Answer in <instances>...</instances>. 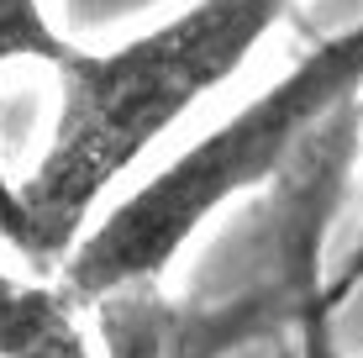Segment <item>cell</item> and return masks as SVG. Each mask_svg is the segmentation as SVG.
<instances>
[{"instance_id": "cell-5", "label": "cell", "mask_w": 363, "mask_h": 358, "mask_svg": "<svg viewBox=\"0 0 363 358\" xmlns=\"http://www.w3.org/2000/svg\"><path fill=\"white\" fill-rule=\"evenodd\" d=\"M11 58H43L53 69L74 58V43L58 37L43 16V0H0V64Z\"/></svg>"}, {"instance_id": "cell-7", "label": "cell", "mask_w": 363, "mask_h": 358, "mask_svg": "<svg viewBox=\"0 0 363 358\" xmlns=\"http://www.w3.org/2000/svg\"><path fill=\"white\" fill-rule=\"evenodd\" d=\"M358 290H363V242H358L353 253H347V264H342V269H337V274L327 279V306L337 311V306H342L347 295H358Z\"/></svg>"}, {"instance_id": "cell-6", "label": "cell", "mask_w": 363, "mask_h": 358, "mask_svg": "<svg viewBox=\"0 0 363 358\" xmlns=\"http://www.w3.org/2000/svg\"><path fill=\"white\" fill-rule=\"evenodd\" d=\"M300 342H306V358H332V306H327V295L306 311V322H300Z\"/></svg>"}, {"instance_id": "cell-3", "label": "cell", "mask_w": 363, "mask_h": 358, "mask_svg": "<svg viewBox=\"0 0 363 358\" xmlns=\"http://www.w3.org/2000/svg\"><path fill=\"white\" fill-rule=\"evenodd\" d=\"M363 101L342 106L300 158L258 201V253L232 290L164 295L158 285H127L95 301L100 358H232L279 332H300L306 311L327 295L321 242L342 206L347 169L358 153Z\"/></svg>"}, {"instance_id": "cell-2", "label": "cell", "mask_w": 363, "mask_h": 358, "mask_svg": "<svg viewBox=\"0 0 363 358\" xmlns=\"http://www.w3.org/2000/svg\"><path fill=\"white\" fill-rule=\"evenodd\" d=\"M358 95H363V21L316 43L264 95H253L221 127L190 142L169 169L137 184L121 206H111L58 264L53 290L64 295V306L90 311L111 290L158 285V274L184 253V242L221 206H232L247 190H269L300 158V147Z\"/></svg>"}, {"instance_id": "cell-1", "label": "cell", "mask_w": 363, "mask_h": 358, "mask_svg": "<svg viewBox=\"0 0 363 358\" xmlns=\"http://www.w3.org/2000/svg\"><path fill=\"white\" fill-rule=\"evenodd\" d=\"M284 11L290 0H195L111 53L74 47L58 64L64 101L37 169L16 184L0 179V237L37 269L64 264L100 195L195 101L227 84Z\"/></svg>"}, {"instance_id": "cell-4", "label": "cell", "mask_w": 363, "mask_h": 358, "mask_svg": "<svg viewBox=\"0 0 363 358\" xmlns=\"http://www.w3.org/2000/svg\"><path fill=\"white\" fill-rule=\"evenodd\" d=\"M0 358H100L84 348L79 311L48 285L0 274Z\"/></svg>"}]
</instances>
